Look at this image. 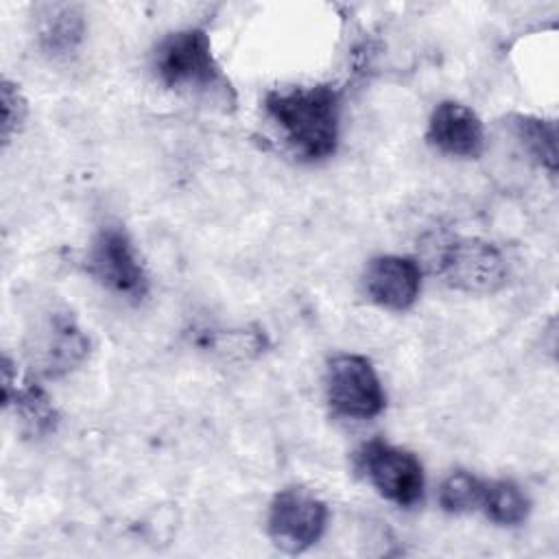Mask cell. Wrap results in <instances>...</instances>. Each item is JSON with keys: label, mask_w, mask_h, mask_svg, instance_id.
<instances>
[{"label": "cell", "mask_w": 559, "mask_h": 559, "mask_svg": "<svg viewBox=\"0 0 559 559\" xmlns=\"http://www.w3.org/2000/svg\"><path fill=\"white\" fill-rule=\"evenodd\" d=\"M264 109L297 157L319 162L336 151L341 92L332 83L271 90Z\"/></svg>", "instance_id": "6da1fadb"}, {"label": "cell", "mask_w": 559, "mask_h": 559, "mask_svg": "<svg viewBox=\"0 0 559 559\" xmlns=\"http://www.w3.org/2000/svg\"><path fill=\"white\" fill-rule=\"evenodd\" d=\"M153 70L170 90L227 94L229 83L212 52L210 35L190 26L166 35L153 52Z\"/></svg>", "instance_id": "7a4b0ae2"}, {"label": "cell", "mask_w": 559, "mask_h": 559, "mask_svg": "<svg viewBox=\"0 0 559 559\" xmlns=\"http://www.w3.org/2000/svg\"><path fill=\"white\" fill-rule=\"evenodd\" d=\"M435 273L463 293H496L507 280L500 249L478 238H448L432 262Z\"/></svg>", "instance_id": "3957f363"}, {"label": "cell", "mask_w": 559, "mask_h": 559, "mask_svg": "<svg viewBox=\"0 0 559 559\" xmlns=\"http://www.w3.org/2000/svg\"><path fill=\"white\" fill-rule=\"evenodd\" d=\"M325 522L328 507L323 500L308 489L288 487L271 500L266 531L275 548L286 555H301L321 539Z\"/></svg>", "instance_id": "277c9868"}, {"label": "cell", "mask_w": 559, "mask_h": 559, "mask_svg": "<svg viewBox=\"0 0 559 559\" xmlns=\"http://www.w3.org/2000/svg\"><path fill=\"white\" fill-rule=\"evenodd\" d=\"M356 463L378 493L393 504L411 509L421 502L424 467L413 452L373 439L356 452Z\"/></svg>", "instance_id": "5b68a950"}, {"label": "cell", "mask_w": 559, "mask_h": 559, "mask_svg": "<svg viewBox=\"0 0 559 559\" xmlns=\"http://www.w3.org/2000/svg\"><path fill=\"white\" fill-rule=\"evenodd\" d=\"M87 271L111 293L127 299H142L148 290V275L129 234L118 225L98 229L90 245Z\"/></svg>", "instance_id": "8992f818"}, {"label": "cell", "mask_w": 559, "mask_h": 559, "mask_svg": "<svg viewBox=\"0 0 559 559\" xmlns=\"http://www.w3.org/2000/svg\"><path fill=\"white\" fill-rule=\"evenodd\" d=\"M325 393L330 406L352 419H371L386 404L373 365L358 354H338L328 362Z\"/></svg>", "instance_id": "52a82bcc"}, {"label": "cell", "mask_w": 559, "mask_h": 559, "mask_svg": "<svg viewBox=\"0 0 559 559\" xmlns=\"http://www.w3.org/2000/svg\"><path fill=\"white\" fill-rule=\"evenodd\" d=\"M426 140L445 155L476 159L485 151V124L467 105L441 100L430 114Z\"/></svg>", "instance_id": "ba28073f"}, {"label": "cell", "mask_w": 559, "mask_h": 559, "mask_svg": "<svg viewBox=\"0 0 559 559\" xmlns=\"http://www.w3.org/2000/svg\"><path fill=\"white\" fill-rule=\"evenodd\" d=\"M367 297L386 310H408L421 288V269L406 255H378L362 275Z\"/></svg>", "instance_id": "9c48e42d"}, {"label": "cell", "mask_w": 559, "mask_h": 559, "mask_svg": "<svg viewBox=\"0 0 559 559\" xmlns=\"http://www.w3.org/2000/svg\"><path fill=\"white\" fill-rule=\"evenodd\" d=\"M2 404H13L15 413L33 435H46L57 426V411L37 382H28L17 389V376H13V362L9 356L2 360Z\"/></svg>", "instance_id": "30bf717a"}, {"label": "cell", "mask_w": 559, "mask_h": 559, "mask_svg": "<svg viewBox=\"0 0 559 559\" xmlns=\"http://www.w3.org/2000/svg\"><path fill=\"white\" fill-rule=\"evenodd\" d=\"M87 336L81 332L70 314H55L46 334L41 352V369L46 376L57 378L72 371L87 356Z\"/></svg>", "instance_id": "8fae6325"}, {"label": "cell", "mask_w": 559, "mask_h": 559, "mask_svg": "<svg viewBox=\"0 0 559 559\" xmlns=\"http://www.w3.org/2000/svg\"><path fill=\"white\" fill-rule=\"evenodd\" d=\"M509 127L531 159L550 173L557 170V131L552 120L528 114H513L509 118Z\"/></svg>", "instance_id": "7c38bea8"}, {"label": "cell", "mask_w": 559, "mask_h": 559, "mask_svg": "<svg viewBox=\"0 0 559 559\" xmlns=\"http://www.w3.org/2000/svg\"><path fill=\"white\" fill-rule=\"evenodd\" d=\"M485 515L500 526H518L528 518L531 500L513 480L485 483L480 507Z\"/></svg>", "instance_id": "4fadbf2b"}, {"label": "cell", "mask_w": 559, "mask_h": 559, "mask_svg": "<svg viewBox=\"0 0 559 559\" xmlns=\"http://www.w3.org/2000/svg\"><path fill=\"white\" fill-rule=\"evenodd\" d=\"M83 39V17L74 7H57L44 20L39 28V46L52 55H70Z\"/></svg>", "instance_id": "5bb4252c"}, {"label": "cell", "mask_w": 559, "mask_h": 559, "mask_svg": "<svg viewBox=\"0 0 559 559\" xmlns=\"http://www.w3.org/2000/svg\"><path fill=\"white\" fill-rule=\"evenodd\" d=\"M483 478H478L472 472L456 469L450 476L443 478L439 485V504L448 513H467L480 507L483 491H485Z\"/></svg>", "instance_id": "9a60e30c"}, {"label": "cell", "mask_w": 559, "mask_h": 559, "mask_svg": "<svg viewBox=\"0 0 559 559\" xmlns=\"http://www.w3.org/2000/svg\"><path fill=\"white\" fill-rule=\"evenodd\" d=\"M28 114V105L20 87L11 81H2V144L7 146L11 138L22 129Z\"/></svg>", "instance_id": "2e32d148"}]
</instances>
